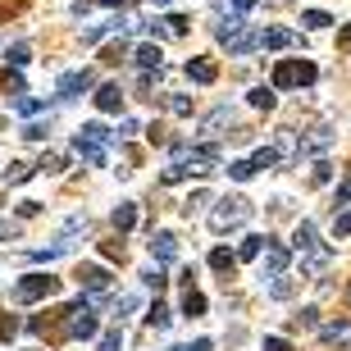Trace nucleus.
<instances>
[{
    "instance_id": "1",
    "label": "nucleus",
    "mask_w": 351,
    "mask_h": 351,
    "mask_svg": "<svg viewBox=\"0 0 351 351\" xmlns=\"http://www.w3.org/2000/svg\"><path fill=\"white\" fill-rule=\"evenodd\" d=\"M251 215H256V206H251L247 196H223V201H215V210H210V228H215V233H233Z\"/></svg>"
},
{
    "instance_id": "2",
    "label": "nucleus",
    "mask_w": 351,
    "mask_h": 351,
    "mask_svg": "<svg viewBox=\"0 0 351 351\" xmlns=\"http://www.w3.org/2000/svg\"><path fill=\"white\" fill-rule=\"evenodd\" d=\"M319 78V69L311 60H278L274 64V91H292V87H311Z\"/></svg>"
},
{
    "instance_id": "3",
    "label": "nucleus",
    "mask_w": 351,
    "mask_h": 351,
    "mask_svg": "<svg viewBox=\"0 0 351 351\" xmlns=\"http://www.w3.org/2000/svg\"><path fill=\"white\" fill-rule=\"evenodd\" d=\"M60 292V278H51V274H23L19 283H14V301H23V306H32V301H46Z\"/></svg>"
},
{
    "instance_id": "4",
    "label": "nucleus",
    "mask_w": 351,
    "mask_h": 351,
    "mask_svg": "<svg viewBox=\"0 0 351 351\" xmlns=\"http://www.w3.org/2000/svg\"><path fill=\"white\" fill-rule=\"evenodd\" d=\"M333 256H338V251L324 247V242H315L311 251H301V278H315V274H324L328 265H333Z\"/></svg>"
},
{
    "instance_id": "5",
    "label": "nucleus",
    "mask_w": 351,
    "mask_h": 351,
    "mask_svg": "<svg viewBox=\"0 0 351 351\" xmlns=\"http://www.w3.org/2000/svg\"><path fill=\"white\" fill-rule=\"evenodd\" d=\"M69 338H96V315H91V306H87V297L69 311Z\"/></svg>"
},
{
    "instance_id": "6",
    "label": "nucleus",
    "mask_w": 351,
    "mask_h": 351,
    "mask_svg": "<svg viewBox=\"0 0 351 351\" xmlns=\"http://www.w3.org/2000/svg\"><path fill=\"white\" fill-rule=\"evenodd\" d=\"M287 265H292L287 247H278V242H265V251H261V278H278V274H287Z\"/></svg>"
},
{
    "instance_id": "7",
    "label": "nucleus",
    "mask_w": 351,
    "mask_h": 351,
    "mask_svg": "<svg viewBox=\"0 0 351 351\" xmlns=\"http://www.w3.org/2000/svg\"><path fill=\"white\" fill-rule=\"evenodd\" d=\"M319 342H324V347H351V319H328V324H319Z\"/></svg>"
},
{
    "instance_id": "8",
    "label": "nucleus",
    "mask_w": 351,
    "mask_h": 351,
    "mask_svg": "<svg viewBox=\"0 0 351 351\" xmlns=\"http://www.w3.org/2000/svg\"><path fill=\"white\" fill-rule=\"evenodd\" d=\"M82 91H91V73H87V69H78V73H64V78H60V101H78Z\"/></svg>"
},
{
    "instance_id": "9",
    "label": "nucleus",
    "mask_w": 351,
    "mask_h": 351,
    "mask_svg": "<svg viewBox=\"0 0 351 351\" xmlns=\"http://www.w3.org/2000/svg\"><path fill=\"white\" fill-rule=\"evenodd\" d=\"M251 51H261V32L247 23L233 41H228V55H233V60H242V55H251Z\"/></svg>"
},
{
    "instance_id": "10",
    "label": "nucleus",
    "mask_w": 351,
    "mask_h": 351,
    "mask_svg": "<svg viewBox=\"0 0 351 351\" xmlns=\"http://www.w3.org/2000/svg\"><path fill=\"white\" fill-rule=\"evenodd\" d=\"M78 283L87 287V292H105V287H110V269H105V265H82Z\"/></svg>"
},
{
    "instance_id": "11",
    "label": "nucleus",
    "mask_w": 351,
    "mask_h": 351,
    "mask_svg": "<svg viewBox=\"0 0 351 351\" xmlns=\"http://www.w3.org/2000/svg\"><path fill=\"white\" fill-rule=\"evenodd\" d=\"M96 110H105V114H119V110H123V91H119V82H105V87L96 91Z\"/></svg>"
},
{
    "instance_id": "12",
    "label": "nucleus",
    "mask_w": 351,
    "mask_h": 351,
    "mask_svg": "<svg viewBox=\"0 0 351 351\" xmlns=\"http://www.w3.org/2000/svg\"><path fill=\"white\" fill-rule=\"evenodd\" d=\"M215 78H219V69L210 64V60H187V82H196V87H210Z\"/></svg>"
},
{
    "instance_id": "13",
    "label": "nucleus",
    "mask_w": 351,
    "mask_h": 351,
    "mask_svg": "<svg viewBox=\"0 0 351 351\" xmlns=\"http://www.w3.org/2000/svg\"><path fill=\"white\" fill-rule=\"evenodd\" d=\"M247 101H251V110H274L278 105V91H274V82H256L247 91Z\"/></svg>"
},
{
    "instance_id": "14",
    "label": "nucleus",
    "mask_w": 351,
    "mask_h": 351,
    "mask_svg": "<svg viewBox=\"0 0 351 351\" xmlns=\"http://www.w3.org/2000/svg\"><path fill=\"white\" fill-rule=\"evenodd\" d=\"M151 256H156V265H169L173 256H178V242H173V233H156V237H151Z\"/></svg>"
},
{
    "instance_id": "15",
    "label": "nucleus",
    "mask_w": 351,
    "mask_h": 351,
    "mask_svg": "<svg viewBox=\"0 0 351 351\" xmlns=\"http://www.w3.org/2000/svg\"><path fill=\"white\" fill-rule=\"evenodd\" d=\"M114 137H119V132H110L105 123H82V128H78V142H91V146H110Z\"/></svg>"
},
{
    "instance_id": "16",
    "label": "nucleus",
    "mask_w": 351,
    "mask_h": 351,
    "mask_svg": "<svg viewBox=\"0 0 351 351\" xmlns=\"http://www.w3.org/2000/svg\"><path fill=\"white\" fill-rule=\"evenodd\" d=\"M223 123H233V105H219V110H210V114L201 119V132H206V137H215Z\"/></svg>"
},
{
    "instance_id": "17",
    "label": "nucleus",
    "mask_w": 351,
    "mask_h": 351,
    "mask_svg": "<svg viewBox=\"0 0 351 351\" xmlns=\"http://www.w3.org/2000/svg\"><path fill=\"white\" fill-rule=\"evenodd\" d=\"M292 41H297V37H292L287 27H265V32H261V51H265V46H269V51H287Z\"/></svg>"
},
{
    "instance_id": "18",
    "label": "nucleus",
    "mask_w": 351,
    "mask_h": 351,
    "mask_svg": "<svg viewBox=\"0 0 351 351\" xmlns=\"http://www.w3.org/2000/svg\"><path fill=\"white\" fill-rule=\"evenodd\" d=\"M315 242H319V237H315V223H311V219H301L297 228H292V251L301 256V251H311Z\"/></svg>"
},
{
    "instance_id": "19",
    "label": "nucleus",
    "mask_w": 351,
    "mask_h": 351,
    "mask_svg": "<svg viewBox=\"0 0 351 351\" xmlns=\"http://www.w3.org/2000/svg\"><path fill=\"white\" fill-rule=\"evenodd\" d=\"M242 27H247V19H242V14H228V19H219V23H215V37H219L223 46H228V41H233L237 32H242Z\"/></svg>"
},
{
    "instance_id": "20",
    "label": "nucleus",
    "mask_w": 351,
    "mask_h": 351,
    "mask_svg": "<svg viewBox=\"0 0 351 351\" xmlns=\"http://www.w3.org/2000/svg\"><path fill=\"white\" fill-rule=\"evenodd\" d=\"M132 60H137V69H156V73H160V41L137 46V55H132Z\"/></svg>"
},
{
    "instance_id": "21",
    "label": "nucleus",
    "mask_w": 351,
    "mask_h": 351,
    "mask_svg": "<svg viewBox=\"0 0 351 351\" xmlns=\"http://www.w3.org/2000/svg\"><path fill=\"white\" fill-rule=\"evenodd\" d=\"M114 228L119 233H132V228H137V206H132V201L114 206Z\"/></svg>"
},
{
    "instance_id": "22",
    "label": "nucleus",
    "mask_w": 351,
    "mask_h": 351,
    "mask_svg": "<svg viewBox=\"0 0 351 351\" xmlns=\"http://www.w3.org/2000/svg\"><path fill=\"white\" fill-rule=\"evenodd\" d=\"M265 242H269V237H261V233H251V237H242V247H237V261H261V251H265Z\"/></svg>"
},
{
    "instance_id": "23",
    "label": "nucleus",
    "mask_w": 351,
    "mask_h": 351,
    "mask_svg": "<svg viewBox=\"0 0 351 351\" xmlns=\"http://www.w3.org/2000/svg\"><path fill=\"white\" fill-rule=\"evenodd\" d=\"M73 151H78L87 165H96V169L105 165V146H91V142H78V137H73Z\"/></svg>"
},
{
    "instance_id": "24",
    "label": "nucleus",
    "mask_w": 351,
    "mask_h": 351,
    "mask_svg": "<svg viewBox=\"0 0 351 351\" xmlns=\"http://www.w3.org/2000/svg\"><path fill=\"white\" fill-rule=\"evenodd\" d=\"M182 315H187V319H201V315H206V297L187 287V297H182Z\"/></svg>"
},
{
    "instance_id": "25",
    "label": "nucleus",
    "mask_w": 351,
    "mask_h": 351,
    "mask_svg": "<svg viewBox=\"0 0 351 351\" xmlns=\"http://www.w3.org/2000/svg\"><path fill=\"white\" fill-rule=\"evenodd\" d=\"M169 319H173V311L165 306V301H156V306L146 311V324H151V328H169Z\"/></svg>"
},
{
    "instance_id": "26",
    "label": "nucleus",
    "mask_w": 351,
    "mask_h": 351,
    "mask_svg": "<svg viewBox=\"0 0 351 351\" xmlns=\"http://www.w3.org/2000/svg\"><path fill=\"white\" fill-rule=\"evenodd\" d=\"M301 23L311 27V32H324V27H333V19L324 10H301Z\"/></svg>"
},
{
    "instance_id": "27",
    "label": "nucleus",
    "mask_w": 351,
    "mask_h": 351,
    "mask_svg": "<svg viewBox=\"0 0 351 351\" xmlns=\"http://www.w3.org/2000/svg\"><path fill=\"white\" fill-rule=\"evenodd\" d=\"M233 265H237V256H233V251H223V247H215V251H210V269L228 274V269H233Z\"/></svg>"
},
{
    "instance_id": "28",
    "label": "nucleus",
    "mask_w": 351,
    "mask_h": 351,
    "mask_svg": "<svg viewBox=\"0 0 351 351\" xmlns=\"http://www.w3.org/2000/svg\"><path fill=\"white\" fill-rule=\"evenodd\" d=\"M96 351H123V328H110L96 338Z\"/></svg>"
},
{
    "instance_id": "29",
    "label": "nucleus",
    "mask_w": 351,
    "mask_h": 351,
    "mask_svg": "<svg viewBox=\"0 0 351 351\" xmlns=\"http://www.w3.org/2000/svg\"><path fill=\"white\" fill-rule=\"evenodd\" d=\"M333 237H351V206L333 210Z\"/></svg>"
},
{
    "instance_id": "30",
    "label": "nucleus",
    "mask_w": 351,
    "mask_h": 351,
    "mask_svg": "<svg viewBox=\"0 0 351 351\" xmlns=\"http://www.w3.org/2000/svg\"><path fill=\"white\" fill-rule=\"evenodd\" d=\"M274 165H278V151H274V146H261V151L251 156V169H274Z\"/></svg>"
},
{
    "instance_id": "31",
    "label": "nucleus",
    "mask_w": 351,
    "mask_h": 351,
    "mask_svg": "<svg viewBox=\"0 0 351 351\" xmlns=\"http://www.w3.org/2000/svg\"><path fill=\"white\" fill-rule=\"evenodd\" d=\"M228 178H233V182H251V178H256L251 160H233V165H228Z\"/></svg>"
},
{
    "instance_id": "32",
    "label": "nucleus",
    "mask_w": 351,
    "mask_h": 351,
    "mask_svg": "<svg viewBox=\"0 0 351 351\" xmlns=\"http://www.w3.org/2000/svg\"><path fill=\"white\" fill-rule=\"evenodd\" d=\"M292 292H297V283H292L287 274H278V283L269 287V297H274V301H287V297H292Z\"/></svg>"
},
{
    "instance_id": "33",
    "label": "nucleus",
    "mask_w": 351,
    "mask_h": 351,
    "mask_svg": "<svg viewBox=\"0 0 351 351\" xmlns=\"http://www.w3.org/2000/svg\"><path fill=\"white\" fill-rule=\"evenodd\" d=\"M5 60H10V69H23L27 64V41H14L10 51H5Z\"/></svg>"
},
{
    "instance_id": "34",
    "label": "nucleus",
    "mask_w": 351,
    "mask_h": 351,
    "mask_svg": "<svg viewBox=\"0 0 351 351\" xmlns=\"http://www.w3.org/2000/svg\"><path fill=\"white\" fill-rule=\"evenodd\" d=\"M32 173H37L32 165H10V169H5V182H27Z\"/></svg>"
},
{
    "instance_id": "35",
    "label": "nucleus",
    "mask_w": 351,
    "mask_h": 351,
    "mask_svg": "<svg viewBox=\"0 0 351 351\" xmlns=\"http://www.w3.org/2000/svg\"><path fill=\"white\" fill-rule=\"evenodd\" d=\"M328 178H333V165H328V160H319V165L311 169V182H315V187H324Z\"/></svg>"
},
{
    "instance_id": "36",
    "label": "nucleus",
    "mask_w": 351,
    "mask_h": 351,
    "mask_svg": "<svg viewBox=\"0 0 351 351\" xmlns=\"http://www.w3.org/2000/svg\"><path fill=\"white\" fill-rule=\"evenodd\" d=\"M342 206H351V173H347V182H342L338 192H333V210H342Z\"/></svg>"
},
{
    "instance_id": "37",
    "label": "nucleus",
    "mask_w": 351,
    "mask_h": 351,
    "mask_svg": "<svg viewBox=\"0 0 351 351\" xmlns=\"http://www.w3.org/2000/svg\"><path fill=\"white\" fill-rule=\"evenodd\" d=\"M319 324V311H315V306H306V311L297 315V328H315Z\"/></svg>"
},
{
    "instance_id": "38",
    "label": "nucleus",
    "mask_w": 351,
    "mask_h": 351,
    "mask_svg": "<svg viewBox=\"0 0 351 351\" xmlns=\"http://www.w3.org/2000/svg\"><path fill=\"white\" fill-rule=\"evenodd\" d=\"M46 132H51V123H27V128H23V137H27V142H41Z\"/></svg>"
},
{
    "instance_id": "39",
    "label": "nucleus",
    "mask_w": 351,
    "mask_h": 351,
    "mask_svg": "<svg viewBox=\"0 0 351 351\" xmlns=\"http://www.w3.org/2000/svg\"><path fill=\"white\" fill-rule=\"evenodd\" d=\"M142 283L146 287H165V274H160V269H142Z\"/></svg>"
},
{
    "instance_id": "40",
    "label": "nucleus",
    "mask_w": 351,
    "mask_h": 351,
    "mask_svg": "<svg viewBox=\"0 0 351 351\" xmlns=\"http://www.w3.org/2000/svg\"><path fill=\"white\" fill-rule=\"evenodd\" d=\"M19 237V223H10V219H0V242H14Z\"/></svg>"
},
{
    "instance_id": "41",
    "label": "nucleus",
    "mask_w": 351,
    "mask_h": 351,
    "mask_svg": "<svg viewBox=\"0 0 351 351\" xmlns=\"http://www.w3.org/2000/svg\"><path fill=\"white\" fill-rule=\"evenodd\" d=\"M169 110H173V114H192V101H187V96H173Z\"/></svg>"
},
{
    "instance_id": "42",
    "label": "nucleus",
    "mask_w": 351,
    "mask_h": 351,
    "mask_svg": "<svg viewBox=\"0 0 351 351\" xmlns=\"http://www.w3.org/2000/svg\"><path fill=\"white\" fill-rule=\"evenodd\" d=\"M265 351H292V347H287V338H274L269 333V338H265Z\"/></svg>"
},
{
    "instance_id": "43",
    "label": "nucleus",
    "mask_w": 351,
    "mask_h": 351,
    "mask_svg": "<svg viewBox=\"0 0 351 351\" xmlns=\"http://www.w3.org/2000/svg\"><path fill=\"white\" fill-rule=\"evenodd\" d=\"M41 110V101H32V96H23V101H19V114H37Z\"/></svg>"
},
{
    "instance_id": "44",
    "label": "nucleus",
    "mask_w": 351,
    "mask_h": 351,
    "mask_svg": "<svg viewBox=\"0 0 351 351\" xmlns=\"http://www.w3.org/2000/svg\"><path fill=\"white\" fill-rule=\"evenodd\" d=\"M165 23H169V32H187V19H182V14H169Z\"/></svg>"
},
{
    "instance_id": "45",
    "label": "nucleus",
    "mask_w": 351,
    "mask_h": 351,
    "mask_svg": "<svg viewBox=\"0 0 351 351\" xmlns=\"http://www.w3.org/2000/svg\"><path fill=\"white\" fill-rule=\"evenodd\" d=\"M19 215H23V219H32V215H41V201H23V206H19Z\"/></svg>"
},
{
    "instance_id": "46",
    "label": "nucleus",
    "mask_w": 351,
    "mask_h": 351,
    "mask_svg": "<svg viewBox=\"0 0 351 351\" xmlns=\"http://www.w3.org/2000/svg\"><path fill=\"white\" fill-rule=\"evenodd\" d=\"M338 46H342V51H351V23H347V27L338 32Z\"/></svg>"
},
{
    "instance_id": "47",
    "label": "nucleus",
    "mask_w": 351,
    "mask_h": 351,
    "mask_svg": "<svg viewBox=\"0 0 351 351\" xmlns=\"http://www.w3.org/2000/svg\"><path fill=\"white\" fill-rule=\"evenodd\" d=\"M228 5H233V14H247L251 5H256V0H228Z\"/></svg>"
},
{
    "instance_id": "48",
    "label": "nucleus",
    "mask_w": 351,
    "mask_h": 351,
    "mask_svg": "<svg viewBox=\"0 0 351 351\" xmlns=\"http://www.w3.org/2000/svg\"><path fill=\"white\" fill-rule=\"evenodd\" d=\"M187 351H215V347H210V338H196V342H192Z\"/></svg>"
},
{
    "instance_id": "49",
    "label": "nucleus",
    "mask_w": 351,
    "mask_h": 351,
    "mask_svg": "<svg viewBox=\"0 0 351 351\" xmlns=\"http://www.w3.org/2000/svg\"><path fill=\"white\" fill-rule=\"evenodd\" d=\"M101 5H123V0H101Z\"/></svg>"
},
{
    "instance_id": "50",
    "label": "nucleus",
    "mask_w": 351,
    "mask_h": 351,
    "mask_svg": "<svg viewBox=\"0 0 351 351\" xmlns=\"http://www.w3.org/2000/svg\"><path fill=\"white\" fill-rule=\"evenodd\" d=\"M347 306H351V283H347Z\"/></svg>"
},
{
    "instance_id": "51",
    "label": "nucleus",
    "mask_w": 351,
    "mask_h": 351,
    "mask_svg": "<svg viewBox=\"0 0 351 351\" xmlns=\"http://www.w3.org/2000/svg\"><path fill=\"white\" fill-rule=\"evenodd\" d=\"M151 5H169V0H151Z\"/></svg>"
}]
</instances>
